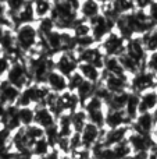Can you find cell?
Instances as JSON below:
<instances>
[{
    "label": "cell",
    "mask_w": 157,
    "mask_h": 159,
    "mask_svg": "<svg viewBox=\"0 0 157 159\" xmlns=\"http://www.w3.org/2000/svg\"><path fill=\"white\" fill-rule=\"evenodd\" d=\"M8 159H13V158H8Z\"/></svg>",
    "instance_id": "obj_48"
},
{
    "label": "cell",
    "mask_w": 157,
    "mask_h": 159,
    "mask_svg": "<svg viewBox=\"0 0 157 159\" xmlns=\"http://www.w3.org/2000/svg\"><path fill=\"white\" fill-rule=\"evenodd\" d=\"M35 159H43V158H35Z\"/></svg>",
    "instance_id": "obj_47"
},
{
    "label": "cell",
    "mask_w": 157,
    "mask_h": 159,
    "mask_svg": "<svg viewBox=\"0 0 157 159\" xmlns=\"http://www.w3.org/2000/svg\"><path fill=\"white\" fill-rule=\"evenodd\" d=\"M141 41L145 46V50L147 53H153L157 52V27H155L153 30L147 31L146 34L141 36Z\"/></svg>",
    "instance_id": "obj_27"
},
{
    "label": "cell",
    "mask_w": 157,
    "mask_h": 159,
    "mask_svg": "<svg viewBox=\"0 0 157 159\" xmlns=\"http://www.w3.org/2000/svg\"><path fill=\"white\" fill-rule=\"evenodd\" d=\"M56 116L49 110V107L45 105H39V106L33 107V124L40 127L42 130H47L50 127L56 126Z\"/></svg>",
    "instance_id": "obj_11"
},
{
    "label": "cell",
    "mask_w": 157,
    "mask_h": 159,
    "mask_svg": "<svg viewBox=\"0 0 157 159\" xmlns=\"http://www.w3.org/2000/svg\"><path fill=\"white\" fill-rule=\"evenodd\" d=\"M58 103H60L64 113H72L81 107V102L78 99L77 93L70 92V91H66L64 93L58 95Z\"/></svg>",
    "instance_id": "obj_19"
},
{
    "label": "cell",
    "mask_w": 157,
    "mask_h": 159,
    "mask_svg": "<svg viewBox=\"0 0 157 159\" xmlns=\"http://www.w3.org/2000/svg\"><path fill=\"white\" fill-rule=\"evenodd\" d=\"M78 73L82 75V78L85 81L91 82V84H100L102 81V77H103V71L100 69H97L96 66L91 63H79L78 66Z\"/></svg>",
    "instance_id": "obj_18"
},
{
    "label": "cell",
    "mask_w": 157,
    "mask_h": 159,
    "mask_svg": "<svg viewBox=\"0 0 157 159\" xmlns=\"http://www.w3.org/2000/svg\"><path fill=\"white\" fill-rule=\"evenodd\" d=\"M147 159H157V145L156 144H155V147L149 151V154H147Z\"/></svg>",
    "instance_id": "obj_42"
},
{
    "label": "cell",
    "mask_w": 157,
    "mask_h": 159,
    "mask_svg": "<svg viewBox=\"0 0 157 159\" xmlns=\"http://www.w3.org/2000/svg\"><path fill=\"white\" fill-rule=\"evenodd\" d=\"M88 22L89 27H91V35L93 38V41L96 42V45H99L108 34L114 31V22L110 21L108 18H106L103 14H100L96 18L91 20Z\"/></svg>",
    "instance_id": "obj_6"
},
{
    "label": "cell",
    "mask_w": 157,
    "mask_h": 159,
    "mask_svg": "<svg viewBox=\"0 0 157 159\" xmlns=\"http://www.w3.org/2000/svg\"><path fill=\"white\" fill-rule=\"evenodd\" d=\"M156 87H157V77L143 69L129 77L128 91L132 93H136V95H141V93L146 92V91L156 89Z\"/></svg>",
    "instance_id": "obj_4"
},
{
    "label": "cell",
    "mask_w": 157,
    "mask_h": 159,
    "mask_svg": "<svg viewBox=\"0 0 157 159\" xmlns=\"http://www.w3.org/2000/svg\"><path fill=\"white\" fill-rule=\"evenodd\" d=\"M14 41H15L17 53L19 57H27L38 48L39 34L36 31L35 24H24L13 30Z\"/></svg>",
    "instance_id": "obj_1"
},
{
    "label": "cell",
    "mask_w": 157,
    "mask_h": 159,
    "mask_svg": "<svg viewBox=\"0 0 157 159\" xmlns=\"http://www.w3.org/2000/svg\"><path fill=\"white\" fill-rule=\"evenodd\" d=\"M127 141L129 144V148L132 154H147L155 147L152 137L145 134H138L129 130V134L127 137Z\"/></svg>",
    "instance_id": "obj_9"
},
{
    "label": "cell",
    "mask_w": 157,
    "mask_h": 159,
    "mask_svg": "<svg viewBox=\"0 0 157 159\" xmlns=\"http://www.w3.org/2000/svg\"><path fill=\"white\" fill-rule=\"evenodd\" d=\"M128 95H129V91L110 95L107 101L104 102L106 110H124L125 103H127V101H128Z\"/></svg>",
    "instance_id": "obj_21"
},
{
    "label": "cell",
    "mask_w": 157,
    "mask_h": 159,
    "mask_svg": "<svg viewBox=\"0 0 157 159\" xmlns=\"http://www.w3.org/2000/svg\"><path fill=\"white\" fill-rule=\"evenodd\" d=\"M45 87L50 91L52 93H56V95H61L66 91H68V84H67V78L64 75H61L60 73L52 71L49 73V75L46 77V81H45Z\"/></svg>",
    "instance_id": "obj_14"
},
{
    "label": "cell",
    "mask_w": 157,
    "mask_h": 159,
    "mask_svg": "<svg viewBox=\"0 0 157 159\" xmlns=\"http://www.w3.org/2000/svg\"><path fill=\"white\" fill-rule=\"evenodd\" d=\"M102 71H103V74H113V75L125 74L122 71V67L120 64L118 57H110V56H104Z\"/></svg>",
    "instance_id": "obj_24"
},
{
    "label": "cell",
    "mask_w": 157,
    "mask_h": 159,
    "mask_svg": "<svg viewBox=\"0 0 157 159\" xmlns=\"http://www.w3.org/2000/svg\"><path fill=\"white\" fill-rule=\"evenodd\" d=\"M11 134H13V133H10L7 129H4V127L0 126V152L10 148Z\"/></svg>",
    "instance_id": "obj_36"
},
{
    "label": "cell",
    "mask_w": 157,
    "mask_h": 159,
    "mask_svg": "<svg viewBox=\"0 0 157 159\" xmlns=\"http://www.w3.org/2000/svg\"><path fill=\"white\" fill-rule=\"evenodd\" d=\"M50 151H52V147H50V144L47 143L45 137L35 141L31 147V154H32L33 158H45Z\"/></svg>",
    "instance_id": "obj_28"
},
{
    "label": "cell",
    "mask_w": 157,
    "mask_h": 159,
    "mask_svg": "<svg viewBox=\"0 0 157 159\" xmlns=\"http://www.w3.org/2000/svg\"><path fill=\"white\" fill-rule=\"evenodd\" d=\"M52 7H53V2H46V0L32 2V10H33V16H35L36 21L42 18H46V17H50Z\"/></svg>",
    "instance_id": "obj_23"
},
{
    "label": "cell",
    "mask_w": 157,
    "mask_h": 159,
    "mask_svg": "<svg viewBox=\"0 0 157 159\" xmlns=\"http://www.w3.org/2000/svg\"><path fill=\"white\" fill-rule=\"evenodd\" d=\"M2 56H4V55H3V50H2V48H0V57H2Z\"/></svg>",
    "instance_id": "obj_46"
},
{
    "label": "cell",
    "mask_w": 157,
    "mask_h": 159,
    "mask_svg": "<svg viewBox=\"0 0 157 159\" xmlns=\"http://www.w3.org/2000/svg\"><path fill=\"white\" fill-rule=\"evenodd\" d=\"M6 30H7V27H4V25H0V42H2V38H3V35H4Z\"/></svg>",
    "instance_id": "obj_44"
},
{
    "label": "cell",
    "mask_w": 157,
    "mask_h": 159,
    "mask_svg": "<svg viewBox=\"0 0 157 159\" xmlns=\"http://www.w3.org/2000/svg\"><path fill=\"white\" fill-rule=\"evenodd\" d=\"M111 148H113L114 155H116L117 159H124L132 154V151H131V148H129V144H128L127 140L117 144V145H114V147H111Z\"/></svg>",
    "instance_id": "obj_34"
},
{
    "label": "cell",
    "mask_w": 157,
    "mask_h": 159,
    "mask_svg": "<svg viewBox=\"0 0 157 159\" xmlns=\"http://www.w3.org/2000/svg\"><path fill=\"white\" fill-rule=\"evenodd\" d=\"M43 159H61V157H60V154H58L56 149H52V151H50Z\"/></svg>",
    "instance_id": "obj_40"
},
{
    "label": "cell",
    "mask_w": 157,
    "mask_h": 159,
    "mask_svg": "<svg viewBox=\"0 0 157 159\" xmlns=\"http://www.w3.org/2000/svg\"><path fill=\"white\" fill-rule=\"evenodd\" d=\"M146 14L149 17V20L152 21V24L157 27V2H152L149 6V8L146 10Z\"/></svg>",
    "instance_id": "obj_38"
},
{
    "label": "cell",
    "mask_w": 157,
    "mask_h": 159,
    "mask_svg": "<svg viewBox=\"0 0 157 159\" xmlns=\"http://www.w3.org/2000/svg\"><path fill=\"white\" fill-rule=\"evenodd\" d=\"M129 126L124 110H106L104 113V130L120 129V127Z\"/></svg>",
    "instance_id": "obj_16"
},
{
    "label": "cell",
    "mask_w": 157,
    "mask_h": 159,
    "mask_svg": "<svg viewBox=\"0 0 157 159\" xmlns=\"http://www.w3.org/2000/svg\"><path fill=\"white\" fill-rule=\"evenodd\" d=\"M4 80L10 82L13 87L18 88L19 91L24 89V88L28 87L29 84H32L29 71H28L27 61H25L24 57L11 60V64H10V67H8Z\"/></svg>",
    "instance_id": "obj_2"
},
{
    "label": "cell",
    "mask_w": 157,
    "mask_h": 159,
    "mask_svg": "<svg viewBox=\"0 0 157 159\" xmlns=\"http://www.w3.org/2000/svg\"><path fill=\"white\" fill-rule=\"evenodd\" d=\"M150 137H152V140H153V143L157 145V123H156V126H155V129H153V131H152V134H150Z\"/></svg>",
    "instance_id": "obj_43"
},
{
    "label": "cell",
    "mask_w": 157,
    "mask_h": 159,
    "mask_svg": "<svg viewBox=\"0 0 157 159\" xmlns=\"http://www.w3.org/2000/svg\"><path fill=\"white\" fill-rule=\"evenodd\" d=\"M153 117H155V120H156V123H157V106H156V109L153 110Z\"/></svg>",
    "instance_id": "obj_45"
},
{
    "label": "cell",
    "mask_w": 157,
    "mask_h": 159,
    "mask_svg": "<svg viewBox=\"0 0 157 159\" xmlns=\"http://www.w3.org/2000/svg\"><path fill=\"white\" fill-rule=\"evenodd\" d=\"M104 113H106V109L104 110H95V112L86 113L88 123H91V124H93V126L99 127V129L104 130Z\"/></svg>",
    "instance_id": "obj_31"
},
{
    "label": "cell",
    "mask_w": 157,
    "mask_h": 159,
    "mask_svg": "<svg viewBox=\"0 0 157 159\" xmlns=\"http://www.w3.org/2000/svg\"><path fill=\"white\" fill-rule=\"evenodd\" d=\"M103 134V130L99 129V127L93 126V124L88 123L83 130L79 133V137H81V144H82V148L89 149L91 151L97 143H100V138H102Z\"/></svg>",
    "instance_id": "obj_12"
},
{
    "label": "cell",
    "mask_w": 157,
    "mask_h": 159,
    "mask_svg": "<svg viewBox=\"0 0 157 159\" xmlns=\"http://www.w3.org/2000/svg\"><path fill=\"white\" fill-rule=\"evenodd\" d=\"M157 106V91L150 89L139 95V113H153Z\"/></svg>",
    "instance_id": "obj_20"
},
{
    "label": "cell",
    "mask_w": 157,
    "mask_h": 159,
    "mask_svg": "<svg viewBox=\"0 0 157 159\" xmlns=\"http://www.w3.org/2000/svg\"><path fill=\"white\" fill-rule=\"evenodd\" d=\"M156 91H157V87H156Z\"/></svg>",
    "instance_id": "obj_49"
},
{
    "label": "cell",
    "mask_w": 157,
    "mask_h": 159,
    "mask_svg": "<svg viewBox=\"0 0 157 159\" xmlns=\"http://www.w3.org/2000/svg\"><path fill=\"white\" fill-rule=\"evenodd\" d=\"M124 113H125V116H127L129 124L135 120L136 116L139 115V95L129 92V95H128V101H127L125 107H124Z\"/></svg>",
    "instance_id": "obj_22"
},
{
    "label": "cell",
    "mask_w": 157,
    "mask_h": 159,
    "mask_svg": "<svg viewBox=\"0 0 157 159\" xmlns=\"http://www.w3.org/2000/svg\"><path fill=\"white\" fill-rule=\"evenodd\" d=\"M145 70H147L157 77V52L147 53L146 61H145Z\"/></svg>",
    "instance_id": "obj_35"
},
{
    "label": "cell",
    "mask_w": 157,
    "mask_h": 159,
    "mask_svg": "<svg viewBox=\"0 0 157 159\" xmlns=\"http://www.w3.org/2000/svg\"><path fill=\"white\" fill-rule=\"evenodd\" d=\"M18 117L21 127H28L33 124V107H22L18 110Z\"/></svg>",
    "instance_id": "obj_33"
},
{
    "label": "cell",
    "mask_w": 157,
    "mask_h": 159,
    "mask_svg": "<svg viewBox=\"0 0 157 159\" xmlns=\"http://www.w3.org/2000/svg\"><path fill=\"white\" fill-rule=\"evenodd\" d=\"M81 107H82L86 113L95 112V110H104L106 109V107H104V102H103L102 99L96 98V96H91V98H89Z\"/></svg>",
    "instance_id": "obj_32"
},
{
    "label": "cell",
    "mask_w": 157,
    "mask_h": 159,
    "mask_svg": "<svg viewBox=\"0 0 157 159\" xmlns=\"http://www.w3.org/2000/svg\"><path fill=\"white\" fill-rule=\"evenodd\" d=\"M71 115V126H72V131L74 133H81L83 130V127L88 124V117L86 113L82 107L77 109L75 112L70 113Z\"/></svg>",
    "instance_id": "obj_25"
},
{
    "label": "cell",
    "mask_w": 157,
    "mask_h": 159,
    "mask_svg": "<svg viewBox=\"0 0 157 159\" xmlns=\"http://www.w3.org/2000/svg\"><path fill=\"white\" fill-rule=\"evenodd\" d=\"M147 154H131L129 157H127L124 159H147Z\"/></svg>",
    "instance_id": "obj_41"
},
{
    "label": "cell",
    "mask_w": 157,
    "mask_h": 159,
    "mask_svg": "<svg viewBox=\"0 0 157 159\" xmlns=\"http://www.w3.org/2000/svg\"><path fill=\"white\" fill-rule=\"evenodd\" d=\"M99 49L104 56H110V57H118L124 53L125 50V41L116 32H110L99 45Z\"/></svg>",
    "instance_id": "obj_5"
},
{
    "label": "cell",
    "mask_w": 157,
    "mask_h": 159,
    "mask_svg": "<svg viewBox=\"0 0 157 159\" xmlns=\"http://www.w3.org/2000/svg\"><path fill=\"white\" fill-rule=\"evenodd\" d=\"M118 60H120V64H121V67H122V71H124L128 77H131V75L136 74L138 71L143 70V67H141L136 61H134L131 57H128L125 53H122L121 56H118Z\"/></svg>",
    "instance_id": "obj_26"
},
{
    "label": "cell",
    "mask_w": 157,
    "mask_h": 159,
    "mask_svg": "<svg viewBox=\"0 0 157 159\" xmlns=\"http://www.w3.org/2000/svg\"><path fill=\"white\" fill-rule=\"evenodd\" d=\"M83 82V78L82 75L79 74V73H75V74L70 75L68 78H67V84H68V91L70 92H75V91L78 89V87H79L81 84Z\"/></svg>",
    "instance_id": "obj_37"
},
{
    "label": "cell",
    "mask_w": 157,
    "mask_h": 159,
    "mask_svg": "<svg viewBox=\"0 0 157 159\" xmlns=\"http://www.w3.org/2000/svg\"><path fill=\"white\" fill-rule=\"evenodd\" d=\"M95 88H96V85L91 84V82L85 81V80H83V82L78 87V89L75 91V93H77L78 99H79V102H81V106H82V105L85 103L89 98H91V96H93Z\"/></svg>",
    "instance_id": "obj_29"
},
{
    "label": "cell",
    "mask_w": 157,
    "mask_h": 159,
    "mask_svg": "<svg viewBox=\"0 0 157 159\" xmlns=\"http://www.w3.org/2000/svg\"><path fill=\"white\" fill-rule=\"evenodd\" d=\"M156 126V120L153 117V113H139L136 119L129 124V130L138 134L150 135Z\"/></svg>",
    "instance_id": "obj_10"
},
{
    "label": "cell",
    "mask_w": 157,
    "mask_h": 159,
    "mask_svg": "<svg viewBox=\"0 0 157 159\" xmlns=\"http://www.w3.org/2000/svg\"><path fill=\"white\" fill-rule=\"evenodd\" d=\"M124 53L128 57L132 59L134 61H136L141 67L145 69V61H146V57H147V52L145 50V46L141 41V36H134L129 41L125 42Z\"/></svg>",
    "instance_id": "obj_7"
},
{
    "label": "cell",
    "mask_w": 157,
    "mask_h": 159,
    "mask_svg": "<svg viewBox=\"0 0 157 159\" xmlns=\"http://www.w3.org/2000/svg\"><path fill=\"white\" fill-rule=\"evenodd\" d=\"M100 84L113 95V93H121L128 91L129 87V77L127 74L113 75V74H103Z\"/></svg>",
    "instance_id": "obj_8"
},
{
    "label": "cell",
    "mask_w": 157,
    "mask_h": 159,
    "mask_svg": "<svg viewBox=\"0 0 157 159\" xmlns=\"http://www.w3.org/2000/svg\"><path fill=\"white\" fill-rule=\"evenodd\" d=\"M100 14H102V3L100 2H93V0L81 2L79 10H78V17L81 20L91 21V20L96 18Z\"/></svg>",
    "instance_id": "obj_17"
},
{
    "label": "cell",
    "mask_w": 157,
    "mask_h": 159,
    "mask_svg": "<svg viewBox=\"0 0 157 159\" xmlns=\"http://www.w3.org/2000/svg\"><path fill=\"white\" fill-rule=\"evenodd\" d=\"M21 91L18 88L13 87L4 78L0 80V106H11L15 105L17 99L19 96Z\"/></svg>",
    "instance_id": "obj_15"
},
{
    "label": "cell",
    "mask_w": 157,
    "mask_h": 159,
    "mask_svg": "<svg viewBox=\"0 0 157 159\" xmlns=\"http://www.w3.org/2000/svg\"><path fill=\"white\" fill-rule=\"evenodd\" d=\"M53 60V70L60 73L66 78L75 74L78 71L79 60L74 52H60L57 55L52 56Z\"/></svg>",
    "instance_id": "obj_3"
},
{
    "label": "cell",
    "mask_w": 157,
    "mask_h": 159,
    "mask_svg": "<svg viewBox=\"0 0 157 159\" xmlns=\"http://www.w3.org/2000/svg\"><path fill=\"white\" fill-rule=\"evenodd\" d=\"M128 134H129V126L120 127V129H113V130H103L100 143L104 147H114L117 144L122 143L127 140Z\"/></svg>",
    "instance_id": "obj_13"
},
{
    "label": "cell",
    "mask_w": 157,
    "mask_h": 159,
    "mask_svg": "<svg viewBox=\"0 0 157 159\" xmlns=\"http://www.w3.org/2000/svg\"><path fill=\"white\" fill-rule=\"evenodd\" d=\"M10 64H11V60L7 56H2L0 57V80H3V77H6Z\"/></svg>",
    "instance_id": "obj_39"
},
{
    "label": "cell",
    "mask_w": 157,
    "mask_h": 159,
    "mask_svg": "<svg viewBox=\"0 0 157 159\" xmlns=\"http://www.w3.org/2000/svg\"><path fill=\"white\" fill-rule=\"evenodd\" d=\"M35 27H36V31H38V34H39V38H43V36L49 35L50 32L56 31V24L50 17L38 20V21L35 22Z\"/></svg>",
    "instance_id": "obj_30"
}]
</instances>
